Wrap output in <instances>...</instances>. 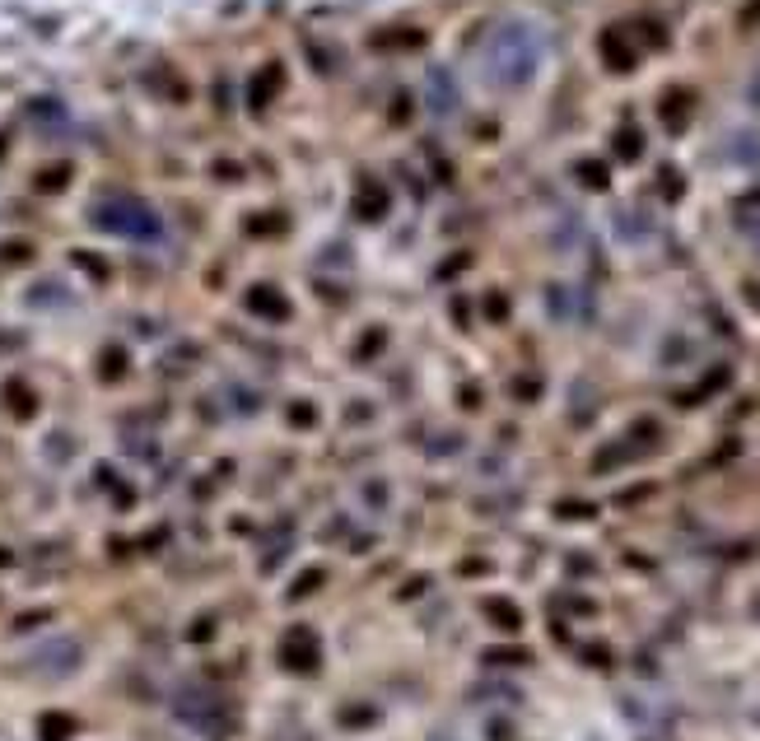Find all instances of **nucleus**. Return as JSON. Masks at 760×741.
Here are the masks:
<instances>
[{
  "mask_svg": "<svg viewBox=\"0 0 760 741\" xmlns=\"http://www.w3.org/2000/svg\"><path fill=\"white\" fill-rule=\"evenodd\" d=\"M429 107L434 113H453L457 107V89H453V79H448V70H429Z\"/></svg>",
  "mask_w": 760,
  "mask_h": 741,
  "instance_id": "6",
  "label": "nucleus"
},
{
  "mask_svg": "<svg viewBox=\"0 0 760 741\" xmlns=\"http://www.w3.org/2000/svg\"><path fill=\"white\" fill-rule=\"evenodd\" d=\"M490 616H495L499 625H508V629L518 625V611H513V607H504V601H490Z\"/></svg>",
  "mask_w": 760,
  "mask_h": 741,
  "instance_id": "9",
  "label": "nucleus"
},
{
  "mask_svg": "<svg viewBox=\"0 0 760 741\" xmlns=\"http://www.w3.org/2000/svg\"><path fill=\"white\" fill-rule=\"evenodd\" d=\"M66 732H70V718H57V713L42 723V736H47V741H57V736H66Z\"/></svg>",
  "mask_w": 760,
  "mask_h": 741,
  "instance_id": "8",
  "label": "nucleus"
},
{
  "mask_svg": "<svg viewBox=\"0 0 760 741\" xmlns=\"http://www.w3.org/2000/svg\"><path fill=\"white\" fill-rule=\"evenodd\" d=\"M490 663H527V653H490Z\"/></svg>",
  "mask_w": 760,
  "mask_h": 741,
  "instance_id": "11",
  "label": "nucleus"
},
{
  "mask_svg": "<svg viewBox=\"0 0 760 741\" xmlns=\"http://www.w3.org/2000/svg\"><path fill=\"white\" fill-rule=\"evenodd\" d=\"M89 219H94V229L131 238V242H159L164 238V219L154 215L150 201L131 197V191H107V197H98Z\"/></svg>",
  "mask_w": 760,
  "mask_h": 741,
  "instance_id": "2",
  "label": "nucleus"
},
{
  "mask_svg": "<svg viewBox=\"0 0 760 741\" xmlns=\"http://www.w3.org/2000/svg\"><path fill=\"white\" fill-rule=\"evenodd\" d=\"M280 79H285V70L270 61V66H261L257 75H252V89H248V98H252V107H266L270 98H276V89H280Z\"/></svg>",
  "mask_w": 760,
  "mask_h": 741,
  "instance_id": "5",
  "label": "nucleus"
},
{
  "mask_svg": "<svg viewBox=\"0 0 760 741\" xmlns=\"http://www.w3.org/2000/svg\"><path fill=\"white\" fill-rule=\"evenodd\" d=\"M248 304H266V308H261V317H285V313H289V304H285V298H276L270 289H252V294H248Z\"/></svg>",
  "mask_w": 760,
  "mask_h": 741,
  "instance_id": "7",
  "label": "nucleus"
},
{
  "mask_svg": "<svg viewBox=\"0 0 760 741\" xmlns=\"http://www.w3.org/2000/svg\"><path fill=\"white\" fill-rule=\"evenodd\" d=\"M616 150H626V154H639V135H635V131L616 135Z\"/></svg>",
  "mask_w": 760,
  "mask_h": 741,
  "instance_id": "10",
  "label": "nucleus"
},
{
  "mask_svg": "<svg viewBox=\"0 0 760 741\" xmlns=\"http://www.w3.org/2000/svg\"><path fill=\"white\" fill-rule=\"evenodd\" d=\"M280 663L294 667V672H313L317 667V639L308 629H289L285 644H280Z\"/></svg>",
  "mask_w": 760,
  "mask_h": 741,
  "instance_id": "4",
  "label": "nucleus"
},
{
  "mask_svg": "<svg viewBox=\"0 0 760 741\" xmlns=\"http://www.w3.org/2000/svg\"><path fill=\"white\" fill-rule=\"evenodd\" d=\"M29 667H38V672H47V676H66V672L79 667V644H75V639H51L47 648H38V653L29 657Z\"/></svg>",
  "mask_w": 760,
  "mask_h": 741,
  "instance_id": "3",
  "label": "nucleus"
},
{
  "mask_svg": "<svg viewBox=\"0 0 760 741\" xmlns=\"http://www.w3.org/2000/svg\"><path fill=\"white\" fill-rule=\"evenodd\" d=\"M536 66H541V38L523 19L499 23L490 33V42H485V51H481V70L495 89H523L536 75Z\"/></svg>",
  "mask_w": 760,
  "mask_h": 741,
  "instance_id": "1",
  "label": "nucleus"
}]
</instances>
